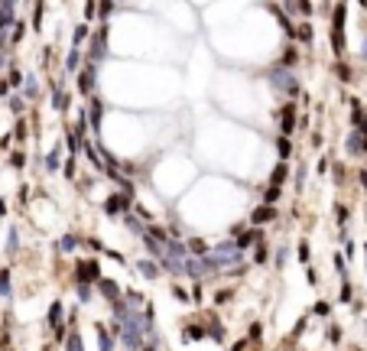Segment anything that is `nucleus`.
I'll use <instances>...</instances> for the list:
<instances>
[{
  "instance_id": "6e6552de",
  "label": "nucleus",
  "mask_w": 367,
  "mask_h": 351,
  "mask_svg": "<svg viewBox=\"0 0 367 351\" xmlns=\"http://www.w3.org/2000/svg\"><path fill=\"white\" fill-rule=\"evenodd\" d=\"M140 273H143V276H150V280H156V276H160V263L143 260V263H140Z\"/></svg>"
},
{
  "instance_id": "4c0bfd02",
  "label": "nucleus",
  "mask_w": 367,
  "mask_h": 351,
  "mask_svg": "<svg viewBox=\"0 0 367 351\" xmlns=\"http://www.w3.org/2000/svg\"><path fill=\"white\" fill-rule=\"evenodd\" d=\"M0 33H3V26H0Z\"/></svg>"
},
{
  "instance_id": "2f4dec72",
  "label": "nucleus",
  "mask_w": 367,
  "mask_h": 351,
  "mask_svg": "<svg viewBox=\"0 0 367 351\" xmlns=\"http://www.w3.org/2000/svg\"><path fill=\"white\" fill-rule=\"evenodd\" d=\"M173 296H176V299H179V303H185V299H189V293H185L182 286H176V289H173Z\"/></svg>"
},
{
  "instance_id": "7c9ffc66",
  "label": "nucleus",
  "mask_w": 367,
  "mask_h": 351,
  "mask_svg": "<svg viewBox=\"0 0 367 351\" xmlns=\"http://www.w3.org/2000/svg\"><path fill=\"white\" fill-rule=\"evenodd\" d=\"M75 238H62V251H75Z\"/></svg>"
},
{
  "instance_id": "f257e3e1",
  "label": "nucleus",
  "mask_w": 367,
  "mask_h": 351,
  "mask_svg": "<svg viewBox=\"0 0 367 351\" xmlns=\"http://www.w3.org/2000/svg\"><path fill=\"white\" fill-rule=\"evenodd\" d=\"M345 16H348V7L338 3L335 7V16H332V49L338 55L345 52Z\"/></svg>"
},
{
  "instance_id": "f704fd0d",
  "label": "nucleus",
  "mask_w": 367,
  "mask_h": 351,
  "mask_svg": "<svg viewBox=\"0 0 367 351\" xmlns=\"http://www.w3.org/2000/svg\"><path fill=\"white\" fill-rule=\"evenodd\" d=\"M13 3H16V0H0V7H10V10H13Z\"/></svg>"
},
{
  "instance_id": "b1692460",
  "label": "nucleus",
  "mask_w": 367,
  "mask_h": 351,
  "mask_svg": "<svg viewBox=\"0 0 367 351\" xmlns=\"http://www.w3.org/2000/svg\"><path fill=\"white\" fill-rule=\"evenodd\" d=\"M43 10H46V3L39 0V3H36V13H32V26H39V23H43Z\"/></svg>"
},
{
  "instance_id": "bb28decb",
  "label": "nucleus",
  "mask_w": 367,
  "mask_h": 351,
  "mask_svg": "<svg viewBox=\"0 0 367 351\" xmlns=\"http://www.w3.org/2000/svg\"><path fill=\"white\" fill-rule=\"evenodd\" d=\"M296 3H299V13H303V16H312V3H309V0H296Z\"/></svg>"
},
{
  "instance_id": "f03ea898",
  "label": "nucleus",
  "mask_w": 367,
  "mask_h": 351,
  "mask_svg": "<svg viewBox=\"0 0 367 351\" xmlns=\"http://www.w3.org/2000/svg\"><path fill=\"white\" fill-rule=\"evenodd\" d=\"M280 127H283V137L292 133V127H296V108H292V104H286V108L280 111Z\"/></svg>"
},
{
  "instance_id": "c85d7f7f",
  "label": "nucleus",
  "mask_w": 367,
  "mask_h": 351,
  "mask_svg": "<svg viewBox=\"0 0 367 351\" xmlns=\"http://www.w3.org/2000/svg\"><path fill=\"white\" fill-rule=\"evenodd\" d=\"M283 65H296V52H292V49L283 52Z\"/></svg>"
},
{
  "instance_id": "9d476101",
  "label": "nucleus",
  "mask_w": 367,
  "mask_h": 351,
  "mask_svg": "<svg viewBox=\"0 0 367 351\" xmlns=\"http://www.w3.org/2000/svg\"><path fill=\"white\" fill-rule=\"evenodd\" d=\"M257 238H260L257 231H247V234H240L238 247H240V251H247V247H254V244H257Z\"/></svg>"
},
{
  "instance_id": "f8f14e48",
  "label": "nucleus",
  "mask_w": 367,
  "mask_h": 351,
  "mask_svg": "<svg viewBox=\"0 0 367 351\" xmlns=\"http://www.w3.org/2000/svg\"><path fill=\"white\" fill-rule=\"evenodd\" d=\"M97 345H101V351H114V341L104 329H97Z\"/></svg>"
},
{
  "instance_id": "20e7f679",
  "label": "nucleus",
  "mask_w": 367,
  "mask_h": 351,
  "mask_svg": "<svg viewBox=\"0 0 367 351\" xmlns=\"http://www.w3.org/2000/svg\"><path fill=\"white\" fill-rule=\"evenodd\" d=\"M91 88H95V65L78 72V91H91Z\"/></svg>"
},
{
  "instance_id": "a211bd4d",
  "label": "nucleus",
  "mask_w": 367,
  "mask_h": 351,
  "mask_svg": "<svg viewBox=\"0 0 367 351\" xmlns=\"http://www.w3.org/2000/svg\"><path fill=\"white\" fill-rule=\"evenodd\" d=\"M283 179H286V166H276V169H273V176H270V186H280Z\"/></svg>"
},
{
  "instance_id": "c756f323",
  "label": "nucleus",
  "mask_w": 367,
  "mask_h": 351,
  "mask_svg": "<svg viewBox=\"0 0 367 351\" xmlns=\"http://www.w3.org/2000/svg\"><path fill=\"white\" fill-rule=\"evenodd\" d=\"M68 351H81V338H78V335L68 338Z\"/></svg>"
},
{
  "instance_id": "dca6fc26",
  "label": "nucleus",
  "mask_w": 367,
  "mask_h": 351,
  "mask_svg": "<svg viewBox=\"0 0 367 351\" xmlns=\"http://www.w3.org/2000/svg\"><path fill=\"white\" fill-rule=\"evenodd\" d=\"M202 335H208V325L202 329V325H189L185 329V338H202Z\"/></svg>"
},
{
  "instance_id": "4468645a",
  "label": "nucleus",
  "mask_w": 367,
  "mask_h": 351,
  "mask_svg": "<svg viewBox=\"0 0 367 351\" xmlns=\"http://www.w3.org/2000/svg\"><path fill=\"white\" fill-rule=\"evenodd\" d=\"M189 247H192V251L198 254V257H208V244H205V241H198V238H192V241H189Z\"/></svg>"
},
{
  "instance_id": "e433bc0d",
  "label": "nucleus",
  "mask_w": 367,
  "mask_h": 351,
  "mask_svg": "<svg viewBox=\"0 0 367 351\" xmlns=\"http://www.w3.org/2000/svg\"><path fill=\"white\" fill-rule=\"evenodd\" d=\"M357 3H367V0H357Z\"/></svg>"
},
{
  "instance_id": "aec40b11",
  "label": "nucleus",
  "mask_w": 367,
  "mask_h": 351,
  "mask_svg": "<svg viewBox=\"0 0 367 351\" xmlns=\"http://www.w3.org/2000/svg\"><path fill=\"white\" fill-rule=\"evenodd\" d=\"M276 150H280V156H286V160H289V153H292V143H289V137H283V140L276 143Z\"/></svg>"
},
{
  "instance_id": "393cba45",
  "label": "nucleus",
  "mask_w": 367,
  "mask_h": 351,
  "mask_svg": "<svg viewBox=\"0 0 367 351\" xmlns=\"http://www.w3.org/2000/svg\"><path fill=\"white\" fill-rule=\"evenodd\" d=\"M23 91H26V98H36V78H26V88H23Z\"/></svg>"
},
{
  "instance_id": "a878e982",
  "label": "nucleus",
  "mask_w": 367,
  "mask_h": 351,
  "mask_svg": "<svg viewBox=\"0 0 367 351\" xmlns=\"http://www.w3.org/2000/svg\"><path fill=\"white\" fill-rule=\"evenodd\" d=\"M46 169L52 173V169H59V153H49L46 156Z\"/></svg>"
},
{
  "instance_id": "6ab92c4d",
  "label": "nucleus",
  "mask_w": 367,
  "mask_h": 351,
  "mask_svg": "<svg viewBox=\"0 0 367 351\" xmlns=\"http://www.w3.org/2000/svg\"><path fill=\"white\" fill-rule=\"evenodd\" d=\"M78 62H81V59H78V49H72V52H68V62H65V68H68V72H78Z\"/></svg>"
},
{
  "instance_id": "9b49d317",
  "label": "nucleus",
  "mask_w": 367,
  "mask_h": 351,
  "mask_svg": "<svg viewBox=\"0 0 367 351\" xmlns=\"http://www.w3.org/2000/svg\"><path fill=\"white\" fill-rule=\"evenodd\" d=\"M101 111H104V104H101V101H91V127H95L97 130V124H101Z\"/></svg>"
},
{
  "instance_id": "c9c22d12",
  "label": "nucleus",
  "mask_w": 367,
  "mask_h": 351,
  "mask_svg": "<svg viewBox=\"0 0 367 351\" xmlns=\"http://www.w3.org/2000/svg\"><path fill=\"white\" fill-rule=\"evenodd\" d=\"M364 59H367V36H364Z\"/></svg>"
},
{
  "instance_id": "473e14b6",
  "label": "nucleus",
  "mask_w": 367,
  "mask_h": 351,
  "mask_svg": "<svg viewBox=\"0 0 367 351\" xmlns=\"http://www.w3.org/2000/svg\"><path fill=\"white\" fill-rule=\"evenodd\" d=\"M211 338H224V329H221L218 322H215V325H211Z\"/></svg>"
},
{
  "instance_id": "423d86ee",
  "label": "nucleus",
  "mask_w": 367,
  "mask_h": 351,
  "mask_svg": "<svg viewBox=\"0 0 367 351\" xmlns=\"http://www.w3.org/2000/svg\"><path fill=\"white\" fill-rule=\"evenodd\" d=\"M97 289L104 293V296L111 299V303H120V296H117V286L111 283V280H97Z\"/></svg>"
},
{
  "instance_id": "7ed1b4c3",
  "label": "nucleus",
  "mask_w": 367,
  "mask_h": 351,
  "mask_svg": "<svg viewBox=\"0 0 367 351\" xmlns=\"http://www.w3.org/2000/svg\"><path fill=\"white\" fill-rule=\"evenodd\" d=\"M78 280L81 283H88V280H97V263L95 260H85V263H78Z\"/></svg>"
},
{
  "instance_id": "cd10ccee",
  "label": "nucleus",
  "mask_w": 367,
  "mask_h": 351,
  "mask_svg": "<svg viewBox=\"0 0 367 351\" xmlns=\"http://www.w3.org/2000/svg\"><path fill=\"white\" fill-rule=\"evenodd\" d=\"M23 33H26V26H23V23H16V26H13V43H20Z\"/></svg>"
},
{
  "instance_id": "72a5a7b5",
  "label": "nucleus",
  "mask_w": 367,
  "mask_h": 351,
  "mask_svg": "<svg viewBox=\"0 0 367 351\" xmlns=\"http://www.w3.org/2000/svg\"><path fill=\"white\" fill-rule=\"evenodd\" d=\"M299 260H303V263L309 260V244H299Z\"/></svg>"
},
{
  "instance_id": "4be33fe9",
  "label": "nucleus",
  "mask_w": 367,
  "mask_h": 351,
  "mask_svg": "<svg viewBox=\"0 0 367 351\" xmlns=\"http://www.w3.org/2000/svg\"><path fill=\"white\" fill-rule=\"evenodd\" d=\"M59 319H62V303H52V309H49V322L59 325Z\"/></svg>"
},
{
  "instance_id": "ddd939ff",
  "label": "nucleus",
  "mask_w": 367,
  "mask_h": 351,
  "mask_svg": "<svg viewBox=\"0 0 367 351\" xmlns=\"http://www.w3.org/2000/svg\"><path fill=\"white\" fill-rule=\"evenodd\" d=\"M52 104H55V108H59V111H62L65 104H68V95H65L62 88H55V91H52Z\"/></svg>"
},
{
  "instance_id": "2eb2a0df",
  "label": "nucleus",
  "mask_w": 367,
  "mask_h": 351,
  "mask_svg": "<svg viewBox=\"0 0 367 351\" xmlns=\"http://www.w3.org/2000/svg\"><path fill=\"white\" fill-rule=\"evenodd\" d=\"M0 296H10V273L0 270Z\"/></svg>"
},
{
  "instance_id": "0eeeda50",
  "label": "nucleus",
  "mask_w": 367,
  "mask_h": 351,
  "mask_svg": "<svg viewBox=\"0 0 367 351\" xmlns=\"http://www.w3.org/2000/svg\"><path fill=\"white\" fill-rule=\"evenodd\" d=\"M348 153H351V156H361V153H364V133H354V137L348 140Z\"/></svg>"
},
{
  "instance_id": "5701e85b",
  "label": "nucleus",
  "mask_w": 367,
  "mask_h": 351,
  "mask_svg": "<svg viewBox=\"0 0 367 351\" xmlns=\"http://www.w3.org/2000/svg\"><path fill=\"white\" fill-rule=\"evenodd\" d=\"M296 36H299L303 43H312V26H299V30H296Z\"/></svg>"
},
{
  "instance_id": "412c9836",
  "label": "nucleus",
  "mask_w": 367,
  "mask_h": 351,
  "mask_svg": "<svg viewBox=\"0 0 367 351\" xmlns=\"http://www.w3.org/2000/svg\"><path fill=\"white\" fill-rule=\"evenodd\" d=\"M276 198H280V186H270L267 189V195H263V205H273Z\"/></svg>"
},
{
  "instance_id": "1a4fd4ad",
  "label": "nucleus",
  "mask_w": 367,
  "mask_h": 351,
  "mask_svg": "<svg viewBox=\"0 0 367 351\" xmlns=\"http://www.w3.org/2000/svg\"><path fill=\"white\" fill-rule=\"evenodd\" d=\"M97 16H101V23H104V20H108V16H111V13H114V0H101V3H97Z\"/></svg>"
},
{
  "instance_id": "39448f33",
  "label": "nucleus",
  "mask_w": 367,
  "mask_h": 351,
  "mask_svg": "<svg viewBox=\"0 0 367 351\" xmlns=\"http://www.w3.org/2000/svg\"><path fill=\"white\" fill-rule=\"evenodd\" d=\"M273 205H260V208H254V215H250V221L254 224H267V221H273Z\"/></svg>"
},
{
  "instance_id": "f3484780",
  "label": "nucleus",
  "mask_w": 367,
  "mask_h": 351,
  "mask_svg": "<svg viewBox=\"0 0 367 351\" xmlns=\"http://www.w3.org/2000/svg\"><path fill=\"white\" fill-rule=\"evenodd\" d=\"M88 39V26L81 23V26H75V36H72V43H75V49H78V43H85Z\"/></svg>"
}]
</instances>
